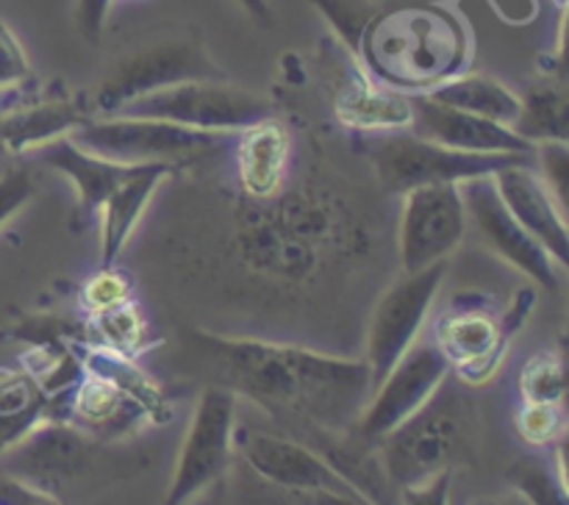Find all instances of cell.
Instances as JSON below:
<instances>
[{
    "mask_svg": "<svg viewBox=\"0 0 569 505\" xmlns=\"http://www.w3.org/2000/svg\"><path fill=\"white\" fill-rule=\"evenodd\" d=\"M233 447L239 450V455L248 461L256 475L276 483V486L289 488V492L328 494V497L372 505L326 455L306 447V444L292 442V438L242 427V431H233Z\"/></svg>",
    "mask_w": 569,
    "mask_h": 505,
    "instance_id": "13",
    "label": "cell"
},
{
    "mask_svg": "<svg viewBox=\"0 0 569 505\" xmlns=\"http://www.w3.org/2000/svg\"><path fill=\"white\" fill-rule=\"evenodd\" d=\"M72 142L103 159L120 164H183L214 153L226 144L228 133L194 131V128L176 125L167 120H148V117H89L76 133Z\"/></svg>",
    "mask_w": 569,
    "mask_h": 505,
    "instance_id": "4",
    "label": "cell"
},
{
    "mask_svg": "<svg viewBox=\"0 0 569 505\" xmlns=\"http://www.w3.org/2000/svg\"><path fill=\"white\" fill-rule=\"evenodd\" d=\"M61 397L67 400V405L59 420L70 422L72 427L103 444L131 436L137 427L150 422L148 414L137 403H131L120 388L89 372H83L81 381Z\"/></svg>",
    "mask_w": 569,
    "mask_h": 505,
    "instance_id": "20",
    "label": "cell"
},
{
    "mask_svg": "<svg viewBox=\"0 0 569 505\" xmlns=\"http://www.w3.org/2000/svg\"><path fill=\"white\" fill-rule=\"evenodd\" d=\"M183 81H222V72L209 59L200 39H159L117 59L89 98V105H92V114L98 111L100 117H109L128 100Z\"/></svg>",
    "mask_w": 569,
    "mask_h": 505,
    "instance_id": "5",
    "label": "cell"
},
{
    "mask_svg": "<svg viewBox=\"0 0 569 505\" xmlns=\"http://www.w3.org/2000/svg\"><path fill=\"white\" fill-rule=\"evenodd\" d=\"M409 131L415 137L445 144V148L461 150V153L533 155V150H537L531 142L517 137L511 128L467 114L453 105L437 103L426 92L415 94V120H411Z\"/></svg>",
    "mask_w": 569,
    "mask_h": 505,
    "instance_id": "17",
    "label": "cell"
},
{
    "mask_svg": "<svg viewBox=\"0 0 569 505\" xmlns=\"http://www.w3.org/2000/svg\"><path fill=\"white\" fill-rule=\"evenodd\" d=\"M156 344H159V339H156L150 320L144 316L137 297L81 320V347H100L139 358Z\"/></svg>",
    "mask_w": 569,
    "mask_h": 505,
    "instance_id": "26",
    "label": "cell"
},
{
    "mask_svg": "<svg viewBox=\"0 0 569 505\" xmlns=\"http://www.w3.org/2000/svg\"><path fill=\"white\" fill-rule=\"evenodd\" d=\"M192 505H226V486H222V481L209 486L206 492H200L198 497L192 499Z\"/></svg>",
    "mask_w": 569,
    "mask_h": 505,
    "instance_id": "40",
    "label": "cell"
},
{
    "mask_svg": "<svg viewBox=\"0 0 569 505\" xmlns=\"http://www.w3.org/2000/svg\"><path fill=\"white\" fill-rule=\"evenodd\" d=\"M106 447L70 422L39 416L20 438L0 450V472L53 494L61 483L100 472Z\"/></svg>",
    "mask_w": 569,
    "mask_h": 505,
    "instance_id": "8",
    "label": "cell"
},
{
    "mask_svg": "<svg viewBox=\"0 0 569 505\" xmlns=\"http://www.w3.org/2000/svg\"><path fill=\"white\" fill-rule=\"evenodd\" d=\"M31 78V61L22 50L20 39L0 20V89H14Z\"/></svg>",
    "mask_w": 569,
    "mask_h": 505,
    "instance_id": "36",
    "label": "cell"
},
{
    "mask_svg": "<svg viewBox=\"0 0 569 505\" xmlns=\"http://www.w3.org/2000/svg\"><path fill=\"white\" fill-rule=\"evenodd\" d=\"M517 436L531 447H550L565 436L567 416L561 403H520L515 414Z\"/></svg>",
    "mask_w": 569,
    "mask_h": 505,
    "instance_id": "32",
    "label": "cell"
},
{
    "mask_svg": "<svg viewBox=\"0 0 569 505\" xmlns=\"http://www.w3.org/2000/svg\"><path fill=\"white\" fill-rule=\"evenodd\" d=\"M556 3H559V9H565V3H567V0H556Z\"/></svg>",
    "mask_w": 569,
    "mask_h": 505,
    "instance_id": "43",
    "label": "cell"
},
{
    "mask_svg": "<svg viewBox=\"0 0 569 505\" xmlns=\"http://www.w3.org/2000/svg\"><path fill=\"white\" fill-rule=\"evenodd\" d=\"M37 153L50 170H56L59 175H64L67 181L72 183L78 198V216H81V225L89 216L98 214L100 205L106 203V198L114 192L117 183H120L133 166L89 153V150L78 148L70 137L56 139V142L37 150Z\"/></svg>",
    "mask_w": 569,
    "mask_h": 505,
    "instance_id": "23",
    "label": "cell"
},
{
    "mask_svg": "<svg viewBox=\"0 0 569 505\" xmlns=\"http://www.w3.org/2000/svg\"><path fill=\"white\" fill-rule=\"evenodd\" d=\"M333 114L342 125L356 131H409L415 120V94L387 87L359 70L333 98Z\"/></svg>",
    "mask_w": 569,
    "mask_h": 505,
    "instance_id": "22",
    "label": "cell"
},
{
    "mask_svg": "<svg viewBox=\"0 0 569 505\" xmlns=\"http://www.w3.org/2000/svg\"><path fill=\"white\" fill-rule=\"evenodd\" d=\"M378 178L389 192H409L428 183H467L472 178H487L503 166L533 161V155H487L461 153L431 139L415 137L411 131L381 133L370 148Z\"/></svg>",
    "mask_w": 569,
    "mask_h": 505,
    "instance_id": "7",
    "label": "cell"
},
{
    "mask_svg": "<svg viewBox=\"0 0 569 505\" xmlns=\"http://www.w3.org/2000/svg\"><path fill=\"white\" fill-rule=\"evenodd\" d=\"M476 405L461 383L448 375L417 414L378 442V455L389 481L406 488L431 481L439 472H456L476 447Z\"/></svg>",
    "mask_w": 569,
    "mask_h": 505,
    "instance_id": "3",
    "label": "cell"
},
{
    "mask_svg": "<svg viewBox=\"0 0 569 505\" xmlns=\"http://www.w3.org/2000/svg\"><path fill=\"white\" fill-rule=\"evenodd\" d=\"M120 117H148L209 133H237L272 117V103L250 89L228 81H183L159 92L128 100L114 111Z\"/></svg>",
    "mask_w": 569,
    "mask_h": 505,
    "instance_id": "6",
    "label": "cell"
},
{
    "mask_svg": "<svg viewBox=\"0 0 569 505\" xmlns=\"http://www.w3.org/2000/svg\"><path fill=\"white\" fill-rule=\"evenodd\" d=\"M39 186L28 164H11L0 172V228L14 220L33 198Z\"/></svg>",
    "mask_w": 569,
    "mask_h": 505,
    "instance_id": "34",
    "label": "cell"
},
{
    "mask_svg": "<svg viewBox=\"0 0 569 505\" xmlns=\"http://www.w3.org/2000/svg\"><path fill=\"white\" fill-rule=\"evenodd\" d=\"M461 198L467 209V233L478 239L481 248L503 259L537 286L556 292L561 266L542 250V244L526 233V228L509 214L500 200L492 175L472 178L461 183Z\"/></svg>",
    "mask_w": 569,
    "mask_h": 505,
    "instance_id": "12",
    "label": "cell"
},
{
    "mask_svg": "<svg viewBox=\"0 0 569 505\" xmlns=\"http://www.w3.org/2000/svg\"><path fill=\"white\" fill-rule=\"evenodd\" d=\"M517 137L533 148L545 142H567L569 139V103L561 75H545L520 94V117L511 125Z\"/></svg>",
    "mask_w": 569,
    "mask_h": 505,
    "instance_id": "27",
    "label": "cell"
},
{
    "mask_svg": "<svg viewBox=\"0 0 569 505\" xmlns=\"http://www.w3.org/2000/svg\"><path fill=\"white\" fill-rule=\"evenodd\" d=\"M522 403H561L565 405L567 377L565 358L556 350H539L522 364L517 377Z\"/></svg>",
    "mask_w": 569,
    "mask_h": 505,
    "instance_id": "30",
    "label": "cell"
},
{
    "mask_svg": "<svg viewBox=\"0 0 569 505\" xmlns=\"http://www.w3.org/2000/svg\"><path fill=\"white\" fill-rule=\"evenodd\" d=\"M237 181L248 198L272 200L283 189L292 164V133L276 114L237 131Z\"/></svg>",
    "mask_w": 569,
    "mask_h": 505,
    "instance_id": "19",
    "label": "cell"
},
{
    "mask_svg": "<svg viewBox=\"0 0 569 505\" xmlns=\"http://www.w3.org/2000/svg\"><path fill=\"white\" fill-rule=\"evenodd\" d=\"M111 0H76V26L83 39L98 42L103 37L106 14H109Z\"/></svg>",
    "mask_w": 569,
    "mask_h": 505,
    "instance_id": "39",
    "label": "cell"
},
{
    "mask_svg": "<svg viewBox=\"0 0 569 505\" xmlns=\"http://www.w3.org/2000/svg\"><path fill=\"white\" fill-rule=\"evenodd\" d=\"M92 117L89 100L76 94H42L0 111V150L11 155L37 153L44 144L72 137Z\"/></svg>",
    "mask_w": 569,
    "mask_h": 505,
    "instance_id": "18",
    "label": "cell"
},
{
    "mask_svg": "<svg viewBox=\"0 0 569 505\" xmlns=\"http://www.w3.org/2000/svg\"><path fill=\"white\" fill-rule=\"evenodd\" d=\"M517 333L483 303H456L433 322L431 342L461 386H483L498 375Z\"/></svg>",
    "mask_w": 569,
    "mask_h": 505,
    "instance_id": "15",
    "label": "cell"
},
{
    "mask_svg": "<svg viewBox=\"0 0 569 505\" xmlns=\"http://www.w3.org/2000/svg\"><path fill=\"white\" fill-rule=\"evenodd\" d=\"M476 505H528L526 499L520 497V494H511V497H492V499H481V503Z\"/></svg>",
    "mask_w": 569,
    "mask_h": 505,
    "instance_id": "41",
    "label": "cell"
},
{
    "mask_svg": "<svg viewBox=\"0 0 569 505\" xmlns=\"http://www.w3.org/2000/svg\"><path fill=\"white\" fill-rule=\"evenodd\" d=\"M426 94L437 103L453 105V109L506 128L515 125L520 117V94L487 72H459V75L428 89Z\"/></svg>",
    "mask_w": 569,
    "mask_h": 505,
    "instance_id": "24",
    "label": "cell"
},
{
    "mask_svg": "<svg viewBox=\"0 0 569 505\" xmlns=\"http://www.w3.org/2000/svg\"><path fill=\"white\" fill-rule=\"evenodd\" d=\"M509 483L528 505H567V475L561 447H556V469L528 455L511 466Z\"/></svg>",
    "mask_w": 569,
    "mask_h": 505,
    "instance_id": "29",
    "label": "cell"
},
{
    "mask_svg": "<svg viewBox=\"0 0 569 505\" xmlns=\"http://www.w3.org/2000/svg\"><path fill=\"white\" fill-rule=\"evenodd\" d=\"M0 505H61L59 497L0 472Z\"/></svg>",
    "mask_w": 569,
    "mask_h": 505,
    "instance_id": "38",
    "label": "cell"
},
{
    "mask_svg": "<svg viewBox=\"0 0 569 505\" xmlns=\"http://www.w3.org/2000/svg\"><path fill=\"white\" fill-rule=\"evenodd\" d=\"M317 6L322 17L331 22V28L337 31V37L342 39L345 48L350 53H359L361 37H365L367 26L376 20L378 9L372 0H311Z\"/></svg>",
    "mask_w": 569,
    "mask_h": 505,
    "instance_id": "31",
    "label": "cell"
},
{
    "mask_svg": "<svg viewBox=\"0 0 569 505\" xmlns=\"http://www.w3.org/2000/svg\"><path fill=\"white\" fill-rule=\"evenodd\" d=\"M448 277V261L426 266L420 272H403L398 283L381 294L370 316L365 364L370 370L372 388L389 370L422 339L437 294Z\"/></svg>",
    "mask_w": 569,
    "mask_h": 505,
    "instance_id": "10",
    "label": "cell"
},
{
    "mask_svg": "<svg viewBox=\"0 0 569 505\" xmlns=\"http://www.w3.org/2000/svg\"><path fill=\"white\" fill-rule=\"evenodd\" d=\"M533 159L539 161V175L548 183L553 198L561 205L567 203V181H569V148L567 142H545L537 144Z\"/></svg>",
    "mask_w": 569,
    "mask_h": 505,
    "instance_id": "35",
    "label": "cell"
},
{
    "mask_svg": "<svg viewBox=\"0 0 569 505\" xmlns=\"http://www.w3.org/2000/svg\"><path fill=\"white\" fill-rule=\"evenodd\" d=\"M233 431H237V394L222 383L203 388L161 505H189L200 492L226 477L233 455Z\"/></svg>",
    "mask_w": 569,
    "mask_h": 505,
    "instance_id": "9",
    "label": "cell"
},
{
    "mask_svg": "<svg viewBox=\"0 0 569 505\" xmlns=\"http://www.w3.org/2000/svg\"><path fill=\"white\" fill-rule=\"evenodd\" d=\"M42 397L44 394L26 370L0 366V450L44 416Z\"/></svg>",
    "mask_w": 569,
    "mask_h": 505,
    "instance_id": "28",
    "label": "cell"
},
{
    "mask_svg": "<svg viewBox=\"0 0 569 505\" xmlns=\"http://www.w3.org/2000/svg\"><path fill=\"white\" fill-rule=\"evenodd\" d=\"M81 366L89 375H98L103 381H109L111 386L120 388L131 403H137L139 408L148 414L150 422L161 425L172 416L170 403H167V394L142 366L137 364V358L131 355L111 353V350L100 347H81Z\"/></svg>",
    "mask_w": 569,
    "mask_h": 505,
    "instance_id": "25",
    "label": "cell"
},
{
    "mask_svg": "<svg viewBox=\"0 0 569 505\" xmlns=\"http://www.w3.org/2000/svg\"><path fill=\"white\" fill-rule=\"evenodd\" d=\"M495 186H498L500 200L509 209V214L531 233L545 253L565 270L569 255V231L565 205L553 198L548 183L542 181L531 161H520V164L503 166L492 175Z\"/></svg>",
    "mask_w": 569,
    "mask_h": 505,
    "instance_id": "16",
    "label": "cell"
},
{
    "mask_svg": "<svg viewBox=\"0 0 569 505\" xmlns=\"http://www.w3.org/2000/svg\"><path fill=\"white\" fill-rule=\"evenodd\" d=\"M467 239V209L461 183H428L403 192L398 255L403 272L448 261Z\"/></svg>",
    "mask_w": 569,
    "mask_h": 505,
    "instance_id": "11",
    "label": "cell"
},
{
    "mask_svg": "<svg viewBox=\"0 0 569 505\" xmlns=\"http://www.w3.org/2000/svg\"><path fill=\"white\" fill-rule=\"evenodd\" d=\"M317 505H367V503H356V499H342V497H328V494H317Z\"/></svg>",
    "mask_w": 569,
    "mask_h": 505,
    "instance_id": "42",
    "label": "cell"
},
{
    "mask_svg": "<svg viewBox=\"0 0 569 505\" xmlns=\"http://www.w3.org/2000/svg\"><path fill=\"white\" fill-rule=\"evenodd\" d=\"M450 488L453 472H439L431 481L400 488V505H450Z\"/></svg>",
    "mask_w": 569,
    "mask_h": 505,
    "instance_id": "37",
    "label": "cell"
},
{
    "mask_svg": "<svg viewBox=\"0 0 569 505\" xmlns=\"http://www.w3.org/2000/svg\"><path fill=\"white\" fill-rule=\"evenodd\" d=\"M200 344L226 375L222 386L256 400L264 411L292 416L322 433L356 427L372 394L365 358H339L264 339L200 333Z\"/></svg>",
    "mask_w": 569,
    "mask_h": 505,
    "instance_id": "1",
    "label": "cell"
},
{
    "mask_svg": "<svg viewBox=\"0 0 569 505\" xmlns=\"http://www.w3.org/2000/svg\"><path fill=\"white\" fill-rule=\"evenodd\" d=\"M133 300V286L126 272L114 266H100L98 272L87 277L78 289V305L83 314H98V311L114 309V305Z\"/></svg>",
    "mask_w": 569,
    "mask_h": 505,
    "instance_id": "33",
    "label": "cell"
},
{
    "mask_svg": "<svg viewBox=\"0 0 569 505\" xmlns=\"http://www.w3.org/2000/svg\"><path fill=\"white\" fill-rule=\"evenodd\" d=\"M176 175L172 164H133L100 205V266H114L137 231L150 200L167 178Z\"/></svg>",
    "mask_w": 569,
    "mask_h": 505,
    "instance_id": "21",
    "label": "cell"
},
{
    "mask_svg": "<svg viewBox=\"0 0 569 505\" xmlns=\"http://www.w3.org/2000/svg\"><path fill=\"white\" fill-rule=\"evenodd\" d=\"M365 72L400 92H428L459 75L470 61V37L456 14L439 6L378 11L361 37Z\"/></svg>",
    "mask_w": 569,
    "mask_h": 505,
    "instance_id": "2",
    "label": "cell"
},
{
    "mask_svg": "<svg viewBox=\"0 0 569 505\" xmlns=\"http://www.w3.org/2000/svg\"><path fill=\"white\" fill-rule=\"evenodd\" d=\"M450 375V364L431 339H417L415 347L383 375V381L372 388L365 411H361L356 431L365 442L378 444L387 433L403 425L411 414L422 408L433 397L445 377Z\"/></svg>",
    "mask_w": 569,
    "mask_h": 505,
    "instance_id": "14",
    "label": "cell"
}]
</instances>
